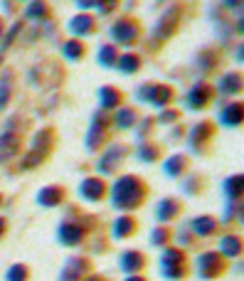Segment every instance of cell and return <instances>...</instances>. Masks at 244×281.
Masks as SVG:
<instances>
[{"mask_svg": "<svg viewBox=\"0 0 244 281\" xmlns=\"http://www.w3.org/2000/svg\"><path fill=\"white\" fill-rule=\"evenodd\" d=\"M143 195H146V185L141 183V178H136V175H124V178H118L116 185H113L111 203H113V207L131 210V207L141 205Z\"/></svg>", "mask_w": 244, "mask_h": 281, "instance_id": "1", "label": "cell"}, {"mask_svg": "<svg viewBox=\"0 0 244 281\" xmlns=\"http://www.w3.org/2000/svg\"><path fill=\"white\" fill-rule=\"evenodd\" d=\"M173 96H175L173 87H168V84H155V82L138 84V89H136V99H138V101H146V104L155 106V109L170 106Z\"/></svg>", "mask_w": 244, "mask_h": 281, "instance_id": "2", "label": "cell"}, {"mask_svg": "<svg viewBox=\"0 0 244 281\" xmlns=\"http://www.w3.org/2000/svg\"><path fill=\"white\" fill-rule=\"evenodd\" d=\"M180 18H183V5L180 3L166 8V13L158 18L155 27H153V42H166L168 37H173L178 25H180Z\"/></svg>", "mask_w": 244, "mask_h": 281, "instance_id": "3", "label": "cell"}, {"mask_svg": "<svg viewBox=\"0 0 244 281\" xmlns=\"http://www.w3.org/2000/svg\"><path fill=\"white\" fill-rule=\"evenodd\" d=\"M109 32H111V39L116 45L131 47V45H136L138 37H141V25H138L133 18H121L109 27Z\"/></svg>", "mask_w": 244, "mask_h": 281, "instance_id": "4", "label": "cell"}, {"mask_svg": "<svg viewBox=\"0 0 244 281\" xmlns=\"http://www.w3.org/2000/svg\"><path fill=\"white\" fill-rule=\"evenodd\" d=\"M106 131H109V116H106V111L99 109V111H94V116H92V126H89V131H87V148L96 150L99 146H104Z\"/></svg>", "mask_w": 244, "mask_h": 281, "instance_id": "5", "label": "cell"}, {"mask_svg": "<svg viewBox=\"0 0 244 281\" xmlns=\"http://www.w3.org/2000/svg\"><path fill=\"white\" fill-rule=\"evenodd\" d=\"M215 99V89L207 84V82H197V84H192L185 94V104H188V109L192 111H200V109H205L207 104Z\"/></svg>", "mask_w": 244, "mask_h": 281, "instance_id": "6", "label": "cell"}, {"mask_svg": "<svg viewBox=\"0 0 244 281\" xmlns=\"http://www.w3.org/2000/svg\"><path fill=\"white\" fill-rule=\"evenodd\" d=\"M67 30H69L76 39L89 37V35L96 30V18L94 15H89V13H79V15H74V18L67 22Z\"/></svg>", "mask_w": 244, "mask_h": 281, "instance_id": "7", "label": "cell"}, {"mask_svg": "<svg viewBox=\"0 0 244 281\" xmlns=\"http://www.w3.org/2000/svg\"><path fill=\"white\" fill-rule=\"evenodd\" d=\"M126 153L129 148L124 146V143H113L106 148V153L101 155V160H99V173H111V170L118 168V163L126 158Z\"/></svg>", "mask_w": 244, "mask_h": 281, "instance_id": "8", "label": "cell"}, {"mask_svg": "<svg viewBox=\"0 0 244 281\" xmlns=\"http://www.w3.org/2000/svg\"><path fill=\"white\" fill-rule=\"evenodd\" d=\"M212 133H215V126L210 124V121H202V124H195L192 126V131H190L188 136V143H190V148L195 150H202V146H205L207 141L212 138Z\"/></svg>", "mask_w": 244, "mask_h": 281, "instance_id": "9", "label": "cell"}, {"mask_svg": "<svg viewBox=\"0 0 244 281\" xmlns=\"http://www.w3.org/2000/svg\"><path fill=\"white\" fill-rule=\"evenodd\" d=\"M242 116H244V109L239 101H232V104H225L220 109V121L225 124L227 129H237L242 124Z\"/></svg>", "mask_w": 244, "mask_h": 281, "instance_id": "10", "label": "cell"}, {"mask_svg": "<svg viewBox=\"0 0 244 281\" xmlns=\"http://www.w3.org/2000/svg\"><path fill=\"white\" fill-rule=\"evenodd\" d=\"M217 87H220V92L225 94V96H237L244 87L242 74H239V72H225V74L220 76Z\"/></svg>", "mask_w": 244, "mask_h": 281, "instance_id": "11", "label": "cell"}, {"mask_svg": "<svg viewBox=\"0 0 244 281\" xmlns=\"http://www.w3.org/2000/svg\"><path fill=\"white\" fill-rule=\"evenodd\" d=\"M124 101V94L118 92L116 87H101L99 89V104H101V111H111V109H118Z\"/></svg>", "mask_w": 244, "mask_h": 281, "instance_id": "12", "label": "cell"}, {"mask_svg": "<svg viewBox=\"0 0 244 281\" xmlns=\"http://www.w3.org/2000/svg\"><path fill=\"white\" fill-rule=\"evenodd\" d=\"M220 271H222V259H220V254L207 252V254L200 257V276L212 279V276H217Z\"/></svg>", "mask_w": 244, "mask_h": 281, "instance_id": "13", "label": "cell"}, {"mask_svg": "<svg viewBox=\"0 0 244 281\" xmlns=\"http://www.w3.org/2000/svg\"><path fill=\"white\" fill-rule=\"evenodd\" d=\"M217 62H220V52L217 50H212V47H205V50H200L197 57H195V67H197V72H212L215 67H217Z\"/></svg>", "mask_w": 244, "mask_h": 281, "instance_id": "14", "label": "cell"}, {"mask_svg": "<svg viewBox=\"0 0 244 281\" xmlns=\"http://www.w3.org/2000/svg\"><path fill=\"white\" fill-rule=\"evenodd\" d=\"M104 192H106V185H104L99 178H89V180H84L82 187H79V195H82L84 200H92V203L101 200Z\"/></svg>", "mask_w": 244, "mask_h": 281, "instance_id": "15", "label": "cell"}, {"mask_svg": "<svg viewBox=\"0 0 244 281\" xmlns=\"http://www.w3.org/2000/svg\"><path fill=\"white\" fill-rule=\"evenodd\" d=\"M52 143H55V131H50V129H42V131L35 133V138H32V153H37V155H47L50 150H52Z\"/></svg>", "mask_w": 244, "mask_h": 281, "instance_id": "16", "label": "cell"}, {"mask_svg": "<svg viewBox=\"0 0 244 281\" xmlns=\"http://www.w3.org/2000/svg\"><path fill=\"white\" fill-rule=\"evenodd\" d=\"M138 124V111L133 106H118V111L113 116V126L126 131V129H133Z\"/></svg>", "mask_w": 244, "mask_h": 281, "instance_id": "17", "label": "cell"}, {"mask_svg": "<svg viewBox=\"0 0 244 281\" xmlns=\"http://www.w3.org/2000/svg\"><path fill=\"white\" fill-rule=\"evenodd\" d=\"M84 55H87V47H84L82 39L72 37V39H67V42H62V57L67 62H79Z\"/></svg>", "mask_w": 244, "mask_h": 281, "instance_id": "18", "label": "cell"}, {"mask_svg": "<svg viewBox=\"0 0 244 281\" xmlns=\"http://www.w3.org/2000/svg\"><path fill=\"white\" fill-rule=\"evenodd\" d=\"M62 197H64V190L62 187H57V185H47V187H42L37 192V200H39V205H45V207H55L62 203Z\"/></svg>", "mask_w": 244, "mask_h": 281, "instance_id": "19", "label": "cell"}, {"mask_svg": "<svg viewBox=\"0 0 244 281\" xmlns=\"http://www.w3.org/2000/svg\"><path fill=\"white\" fill-rule=\"evenodd\" d=\"M82 234H84V229L74 222H64V225L59 227V239L67 244V247H74V244L82 242Z\"/></svg>", "mask_w": 244, "mask_h": 281, "instance_id": "20", "label": "cell"}, {"mask_svg": "<svg viewBox=\"0 0 244 281\" xmlns=\"http://www.w3.org/2000/svg\"><path fill=\"white\" fill-rule=\"evenodd\" d=\"M116 67H118V72H124V74H136V72L141 69V55H136V52L118 55Z\"/></svg>", "mask_w": 244, "mask_h": 281, "instance_id": "21", "label": "cell"}, {"mask_svg": "<svg viewBox=\"0 0 244 281\" xmlns=\"http://www.w3.org/2000/svg\"><path fill=\"white\" fill-rule=\"evenodd\" d=\"M25 18L27 20H45L50 18V5L47 0H30L25 8Z\"/></svg>", "mask_w": 244, "mask_h": 281, "instance_id": "22", "label": "cell"}, {"mask_svg": "<svg viewBox=\"0 0 244 281\" xmlns=\"http://www.w3.org/2000/svg\"><path fill=\"white\" fill-rule=\"evenodd\" d=\"M185 168H188V158H185V155H180V153L170 155L168 160H166V166H163L166 175H170V178H178V175H183V173H185Z\"/></svg>", "mask_w": 244, "mask_h": 281, "instance_id": "23", "label": "cell"}, {"mask_svg": "<svg viewBox=\"0 0 244 281\" xmlns=\"http://www.w3.org/2000/svg\"><path fill=\"white\" fill-rule=\"evenodd\" d=\"M96 59H99V64H101V67H106V69L116 67V59H118L116 45H101V47H99V52H96Z\"/></svg>", "mask_w": 244, "mask_h": 281, "instance_id": "24", "label": "cell"}, {"mask_svg": "<svg viewBox=\"0 0 244 281\" xmlns=\"http://www.w3.org/2000/svg\"><path fill=\"white\" fill-rule=\"evenodd\" d=\"M20 146V136L18 133H3L0 136V160L3 158H8V155H13Z\"/></svg>", "mask_w": 244, "mask_h": 281, "instance_id": "25", "label": "cell"}, {"mask_svg": "<svg viewBox=\"0 0 244 281\" xmlns=\"http://www.w3.org/2000/svg\"><path fill=\"white\" fill-rule=\"evenodd\" d=\"M225 192L227 197L234 203V200H239V195L244 192V178L242 175H232L229 180H225Z\"/></svg>", "mask_w": 244, "mask_h": 281, "instance_id": "26", "label": "cell"}, {"mask_svg": "<svg viewBox=\"0 0 244 281\" xmlns=\"http://www.w3.org/2000/svg\"><path fill=\"white\" fill-rule=\"evenodd\" d=\"M10 94H13V72H3L0 74V109L8 106Z\"/></svg>", "mask_w": 244, "mask_h": 281, "instance_id": "27", "label": "cell"}, {"mask_svg": "<svg viewBox=\"0 0 244 281\" xmlns=\"http://www.w3.org/2000/svg\"><path fill=\"white\" fill-rule=\"evenodd\" d=\"M178 212H180V205H178L175 200H163V203L158 205V220H160V222H170Z\"/></svg>", "mask_w": 244, "mask_h": 281, "instance_id": "28", "label": "cell"}, {"mask_svg": "<svg viewBox=\"0 0 244 281\" xmlns=\"http://www.w3.org/2000/svg\"><path fill=\"white\" fill-rule=\"evenodd\" d=\"M121 266H124V271H138L141 266H143V254L141 252H126L124 257H121Z\"/></svg>", "mask_w": 244, "mask_h": 281, "instance_id": "29", "label": "cell"}, {"mask_svg": "<svg viewBox=\"0 0 244 281\" xmlns=\"http://www.w3.org/2000/svg\"><path fill=\"white\" fill-rule=\"evenodd\" d=\"M220 249H222L225 257H239L242 254V242H239V237H225L220 242Z\"/></svg>", "mask_w": 244, "mask_h": 281, "instance_id": "30", "label": "cell"}, {"mask_svg": "<svg viewBox=\"0 0 244 281\" xmlns=\"http://www.w3.org/2000/svg\"><path fill=\"white\" fill-rule=\"evenodd\" d=\"M215 227H217V222L212 217H197V220H192V232L195 234H212Z\"/></svg>", "mask_w": 244, "mask_h": 281, "instance_id": "31", "label": "cell"}, {"mask_svg": "<svg viewBox=\"0 0 244 281\" xmlns=\"http://www.w3.org/2000/svg\"><path fill=\"white\" fill-rule=\"evenodd\" d=\"M20 32H22V25H20V22H15V25H10V30H8V32H3V37H0V45H3L0 50L5 52V50H8V47H10V45L15 42V37H18Z\"/></svg>", "mask_w": 244, "mask_h": 281, "instance_id": "32", "label": "cell"}, {"mask_svg": "<svg viewBox=\"0 0 244 281\" xmlns=\"http://www.w3.org/2000/svg\"><path fill=\"white\" fill-rule=\"evenodd\" d=\"M133 225H136V222H133L131 217H121V220H116V225H113V234H116V237H129L133 232Z\"/></svg>", "mask_w": 244, "mask_h": 281, "instance_id": "33", "label": "cell"}, {"mask_svg": "<svg viewBox=\"0 0 244 281\" xmlns=\"http://www.w3.org/2000/svg\"><path fill=\"white\" fill-rule=\"evenodd\" d=\"M158 155H160V150H158V146H153V143H143V146L138 148V158L146 160V163L158 160Z\"/></svg>", "mask_w": 244, "mask_h": 281, "instance_id": "34", "label": "cell"}, {"mask_svg": "<svg viewBox=\"0 0 244 281\" xmlns=\"http://www.w3.org/2000/svg\"><path fill=\"white\" fill-rule=\"evenodd\" d=\"M178 118H180V111H178V109H170V106L160 109V113H158V121L166 124V126H168V124H175Z\"/></svg>", "mask_w": 244, "mask_h": 281, "instance_id": "35", "label": "cell"}, {"mask_svg": "<svg viewBox=\"0 0 244 281\" xmlns=\"http://www.w3.org/2000/svg\"><path fill=\"white\" fill-rule=\"evenodd\" d=\"M168 229L166 227H155L153 232H150V244H155V247H163V244L168 242Z\"/></svg>", "mask_w": 244, "mask_h": 281, "instance_id": "36", "label": "cell"}, {"mask_svg": "<svg viewBox=\"0 0 244 281\" xmlns=\"http://www.w3.org/2000/svg\"><path fill=\"white\" fill-rule=\"evenodd\" d=\"M118 3H121V0H96V8H99L101 15H111L113 10L118 8Z\"/></svg>", "mask_w": 244, "mask_h": 281, "instance_id": "37", "label": "cell"}, {"mask_svg": "<svg viewBox=\"0 0 244 281\" xmlns=\"http://www.w3.org/2000/svg\"><path fill=\"white\" fill-rule=\"evenodd\" d=\"M27 279V269L22 264H15L10 271H8V281H25Z\"/></svg>", "mask_w": 244, "mask_h": 281, "instance_id": "38", "label": "cell"}, {"mask_svg": "<svg viewBox=\"0 0 244 281\" xmlns=\"http://www.w3.org/2000/svg\"><path fill=\"white\" fill-rule=\"evenodd\" d=\"M222 5H225L227 10H234V13H239L244 5V0H222Z\"/></svg>", "mask_w": 244, "mask_h": 281, "instance_id": "39", "label": "cell"}, {"mask_svg": "<svg viewBox=\"0 0 244 281\" xmlns=\"http://www.w3.org/2000/svg\"><path fill=\"white\" fill-rule=\"evenodd\" d=\"M76 8L82 10V13H87V10H92V8H96V0H74Z\"/></svg>", "mask_w": 244, "mask_h": 281, "instance_id": "40", "label": "cell"}, {"mask_svg": "<svg viewBox=\"0 0 244 281\" xmlns=\"http://www.w3.org/2000/svg\"><path fill=\"white\" fill-rule=\"evenodd\" d=\"M150 124H153V118H143V121H141V131H138V136L148 133L150 131Z\"/></svg>", "mask_w": 244, "mask_h": 281, "instance_id": "41", "label": "cell"}, {"mask_svg": "<svg viewBox=\"0 0 244 281\" xmlns=\"http://www.w3.org/2000/svg\"><path fill=\"white\" fill-rule=\"evenodd\" d=\"M3 10H5L8 15H13V10H15V8H13V0H3Z\"/></svg>", "mask_w": 244, "mask_h": 281, "instance_id": "42", "label": "cell"}, {"mask_svg": "<svg viewBox=\"0 0 244 281\" xmlns=\"http://www.w3.org/2000/svg\"><path fill=\"white\" fill-rule=\"evenodd\" d=\"M220 27H229V25H227V22H220ZM232 32H234V30H220V35H222L225 39H229V35H232Z\"/></svg>", "mask_w": 244, "mask_h": 281, "instance_id": "43", "label": "cell"}, {"mask_svg": "<svg viewBox=\"0 0 244 281\" xmlns=\"http://www.w3.org/2000/svg\"><path fill=\"white\" fill-rule=\"evenodd\" d=\"M5 232V220H0V234Z\"/></svg>", "mask_w": 244, "mask_h": 281, "instance_id": "44", "label": "cell"}, {"mask_svg": "<svg viewBox=\"0 0 244 281\" xmlns=\"http://www.w3.org/2000/svg\"><path fill=\"white\" fill-rule=\"evenodd\" d=\"M3 32H5V27H3V18H0V37H3Z\"/></svg>", "mask_w": 244, "mask_h": 281, "instance_id": "45", "label": "cell"}, {"mask_svg": "<svg viewBox=\"0 0 244 281\" xmlns=\"http://www.w3.org/2000/svg\"><path fill=\"white\" fill-rule=\"evenodd\" d=\"M126 281H143V279H138V276H131V279H126Z\"/></svg>", "mask_w": 244, "mask_h": 281, "instance_id": "46", "label": "cell"}, {"mask_svg": "<svg viewBox=\"0 0 244 281\" xmlns=\"http://www.w3.org/2000/svg\"><path fill=\"white\" fill-rule=\"evenodd\" d=\"M131 5H133V0H129V8H131Z\"/></svg>", "mask_w": 244, "mask_h": 281, "instance_id": "47", "label": "cell"}, {"mask_svg": "<svg viewBox=\"0 0 244 281\" xmlns=\"http://www.w3.org/2000/svg\"><path fill=\"white\" fill-rule=\"evenodd\" d=\"M20 3H30V0H20Z\"/></svg>", "mask_w": 244, "mask_h": 281, "instance_id": "48", "label": "cell"}, {"mask_svg": "<svg viewBox=\"0 0 244 281\" xmlns=\"http://www.w3.org/2000/svg\"><path fill=\"white\" fill-rule=\"evenodd\" d=\"M89 281H101V279H89Z\"/></svg>", "mask_w": 244, "mask_h": 281, "instance_id": "49", "label": "cell"}, {"mask_svg": "<svg viewBox=\"0 0 244 281\" xmlns=\"http://www.w3.org/2000/svg\"><path fill=\"white\" fill-rule=\"evenodd\" d=\"M0 203H3V197H0Z\"/></svg>", "mask_w": 244, "mask_h": 281, "instance_id": "50", "label": "cell"}, {"mask_svg": "<svg viewBox=\"0 0 244 281\" xmlns=\"http://www.w3.org/2000/svg\"><path fill=\"white\" fill-rule=\"evenodd\" d=\"M158 3H163V0H158Z\"/></svg>", "mask_w": 244, "mask_h": 281, "instance_id": "51", "label": "cell"}]
</instances>
